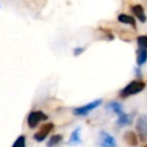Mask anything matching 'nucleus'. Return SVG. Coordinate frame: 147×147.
<instances>
[{"label":"nucleus","instance_id":"3","mask_svg":"<svg viewBox=\"0 0 147 147\" xmlns=\"http://www.w3.org/2000/svg\"><path fill=\"white\" fill-rule=\"evenodd\" d=\"M48 117L46 114H44L41 110H36V111H31L28 116V125L30 129L36 127L40 122L46 121Z\"/></svg>","mask_w":147,"mask_h":147},{"label":"nucleus","instance_id":"9","mask_svg":"<svg viewBox=\"0 0 147 147\" xmlns=\"http://www.w3.org/2000/svg\"><path fill=\"white\" fill-rule=\"evenodd\" d=\"M147 61V48L145 47H139L137 52V65L141 67L146 63Z\"/></svg>","mask_w":147,"mask_h":147},{"label":"nucleus","instance_id":"2","mask_svg":"<svg viewBox=\"0 0 147 147\" xmlns=\"http://www.w3.org/2000/svg\"><path fill=\"white\" fill-rule=\"evenodd\" d=\"M102 103V99H96L94 101H91L84 106H80V107H77L72 110V113L76 115V116H86L87 114H90L92 110H94L96 107H99L100 105Z\"/></svg>","mask_w":147,"mask_h":147},{"label":"nucleus","instance_id":"5","mask_svg":"<svg viewBox=\"0 0 147 147\" xmlns=\"http://www.w3.org/2000/svg\"><path fill=\"white\" fill-rule=\"evenodd\" d=\"M99 145L103 146V147H115L116 146V140L108 132L101 131L100 134H99Z\"/></svg>","mask_w":147,"mask_h":147},{"label":"nucleus","instance_id":"18","mask_svg":"<svg viewBox=\"0 0 147 147\" xmlns=\"http://www.w3.org/2000/svg\"><path fill=\"white\" fill-rule=\"evenodd\" d=\"M134 70H136V72H137V76H138V77H141V71L139 70V68H134Z\"/></svg>","mask_w":147,"mask_h":147},{"label":"nucleus","instance_id":"6","mask_svg":"<svg viewBox=\"0 0 147 147\" xmlns=\"http://www.w3.org/2000/svg\"><path fill=\"white\" fill-rule=\"evenodd\" d=\"M131 11L133 13V15L142 23H145L147 21V16L145 14V10H144V7L141 5H134L131 7Z\"/></svg>","mask_w":147,"mask_h":147},{"label":"nucleus","instance_id":"16","mask_svg":"<svg viewBox=\"0 0 147 147\" xmlns=\"http://www.w3.org/2000/svg\"><path fill=\"white\" fill-rule=\"evenodd\" d=\"M137 42L139 47H145L147 48V36H139L137 38Z\"/></svg>","mask_w":147,"mask_h":147},{"label":"nucleus","instance_id":"15","mask_svg":"<svg viewBox=\"0 0 147 147\" xmlns=\"http://www.w3.org/2000/svg\"><path fill=\"white\" fill-rule=\"evenodd\" d=\"M25 146V136H20L13 144V147H24Z\"/></svg>","mask_w":147,"mask_h":147},{"label":"nucleus","instance_id":"14","mask_svg":"<svg viewBox=\"0 0 147 147\" xmlns=\"http://www.w3.org/2000/svg\"><path fill=\"white\" fill-rule=\"evenodd\" d=\"M61 140H62V136H61V134H54V136H52V137L49 138V140H48V142H47V146H48V147L55 146V145H57Z\"/></svg>","mask_w":147,"mask_h":147},{"label":"nucleus","instance_id":"13","mask_svg":"<svg viewBox=\"0 0 147 147\" xmlns=\"http://www.w3.org/2000/svg\"><path fill=\"white\" fill-rule=\"evenodd\" d=\"M82 139H80V127H76L71 134H70V139H69V144L74 145V144H80Z\"/></svg>","mask_w":147,"mask_h":147},{"label":"nucleus","instance_id":"10","mask_svg":"<svg viewBox=\"0 0 147 147\" xmlns=\"http://www.w3.org/2000/svg\"><path fill=\"white\" fill-rule=\"evenodd\" d=\"M117 20L119 23H123V24H130L134 30L137 28L136 25V20L133 18V16H130V15H126V14H119L117 16Z\"/></svg>","mask_w":147,"mask_h":147},{"label":"nucleus","instance_id":"11","mask_svg":"<svg viewBox=\"0 0 147 147\" xmlns=\"http://www.w3.org/2000/svg\"><path fill=\"white\" fill-rule=\"evenodd\" d=\"M106 108H107L109 111H113V113H115V114H117V115H119V114L123 113V107H122V105H121L119 102H117V101H110V102H108L107 106H106Z\"/></svg>","mask_w":147,"mask_h":147},{"label":"nucleus","instance_id":"7","mask_svg":"<svg viewBox=\"0 0 147 147\" xmlns=\"http://www.w3.org/2000/svg\"><path fill=\"white\" fill-rule=\"evenodd\" d=\"M136 129L141 134V137H145V134L147 133V115H142L138 118Z\"/></svg>","mask_w":147,"mask_h":147},{"label":"nucleus","instance_id":"17","mask_svg":"<svg viewBox=\"0 0 147 147\" xmlns=\"http://www.w3.org/2000/svg\"><path fill=\"white\" fill-rule=\"evenodd\" d=\"M83 52H84V48H83V47H76V48L74 49V55H75V56H78V55H80Z\"/></svg>","mask_w":147,"mask_h":147},{"label":"nucleus","instance_id":"8","mask_svg":"<svg viewBox=\"0 0 147 147\" xmlns=\"http://www.w3.org/2000/svg\"><path fill=\"white\" fill-rule=\"evenodd\" d=\"M132 118H133V114L127 115V114H125V113L123 111L122 114L118 115V118H117V121H116V124H117L118 126H121V127H122V126H126V125L131 124Z\"/></svg>","mask_w":147,"mask_h":147},{"label":"nucleus","instance_id":"1","mask_svg":"<svg viewBox=\"0 0 147 147\" xmlns=\"http://www.w3.org/2000/svg\"><path fill=\"white\" fill-rule=\"evenodd\" d=\"M144 88H145V83L142 80H132L121 91L119 95H121V98H127L130 95L138 94Z\"/></svg>","mask_w":147,"mask_h":147},{"label":"nucleus","instance_id":"4","mask_svg":"<svg viewBox=\"0 0 147 147\" xmlns=\"http://www.w3.org/2000/svg\"><path fill=\"white\" fill-rule=\"evenodd\" d=\"M53 129H54V124H53V123H46V124H44V125L40 127V130L33 134V139H34L36 141H38V142L44 141Z\"/></svg>","mask_w":147,"mask_h":147},{"label":"nucleus","instance_id":"12","mask_svg":"<svg viewBox=\"0 0 147 147\" xmlns=\"http://www.w3.org/2000/svg\"><path fill=\"white\" fill-rule=\"evenodd\" d=\"M124 139H125L126 144L130 146H137L138 145V139H137V136L133 131H127L124 134Z\"/></svg>","mask_w":147,"mask_h":147}]
</instances>
